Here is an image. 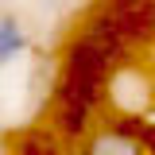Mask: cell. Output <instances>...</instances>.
<instances>
[{"label":"cell","instance_id":"cell-1","mask_svg":"<svg viewBox=\"0 0 155 155\" xmlns=\"http://www.w3.org/2000/svg\"><path fill=\"white\" fill-rule=\"evenodd\" d=\"M81 155H147V140L128 124H101L85 132Z\"/></svg>","mask_w":155,"mask_h":155},{"label":"cell","instance_id":"cell-3","mask_svg":"<svg viewBox=\"0 0 155 155\" xmlns=\"http://www.w3.org/2000/svg\"><path fill=\"white\" fill-rule=\"evenodd\" d=\"M39 4H47V8H58V4H66V0H39Z\"/></svg>","mask_w":155,"mask_h":155},{"label":"cell","instance_id":"cell-2","mask_svg":"<svg viewBox=\"0 0 155 155\" xmlns=\"http://www.w3.org/2000/svg\"><path fill=\"white\" fill-rule=\"evenodd\" d=\"M27 27H23V19L19 16H0V70L8 66V62H16L23 51H27Z\"/></svg>","mask_w":155,"mask_h":155}]
</instances>
